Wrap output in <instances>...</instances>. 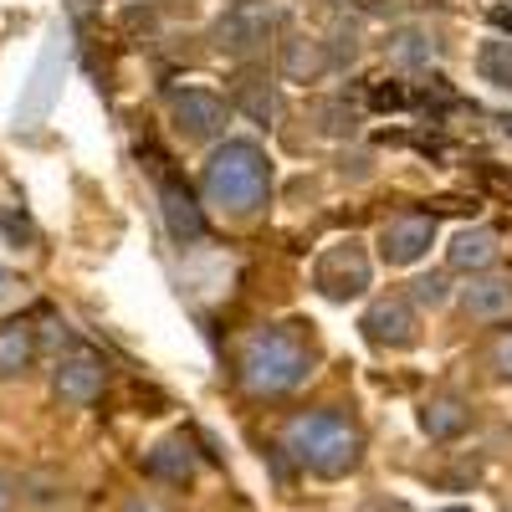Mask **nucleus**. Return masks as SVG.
<instances>
[{
    "instance_id": "1",
    "label": "nucleus",
    "mask_w": 512,
    "mask_h": 512,
    "mask_svg": "<svg viewBox=\"0 0 512 512\" xmlns=\"http://www.w3.org/2000/svg\"><path fill=\"white\" fill-rule=\"evenodd\" d=\"M308 374H313V344L297 333V323H267L246 333L236 354V379L251 400H282Z\"/></svg>"
},
{
    "instance_id": "6",
    "label": "nucleus",
    "mask_w": 512,
    "mask_h": 512,
    "mask_svg": "<svg viewBox=\"0 0 512 512\" xmlns=\"http://www.w3.org/2000/svg\"><path fill=\"white\" fill-rule=\"evenodd\" d=\"M169 118H175V134L185 144H210L226 134V118H231V98L210 93V88H180L169 98Z\"/></svg>"
},
{
    "instance_id": "20",
    "label": "nucleus",
    "mask_w": 512,
    "mask_h": 512,
    "mask_svg": "<svg viewBox=\"0 0 512 512\" xmlns=\"http://www.w3.org/2000/svg\"><path fill=\"white\" fill-rule=\"evenodd\" d=\"M36 359V328L31 323H0V379H21Z\"/></svg>"
},
{
    "instance_id": "29",
    "label": "nucleus",
    "mask_w": 512,
    "mask_h": 512,
    "mask_svg": "<svg viewBox=\"0 0 512 512\" xmlns=\"http://www.w3.org/2000/svg\"><path fill=\"white\" fill-rule=\"evenodd\" d=\"M359 512H405V502H395V497H364Z\"/></svg>"
},
{
    "instance_id": "4",
    "label": "nucleus",
    "mask_w": 512,
    "mask_h": 512,
    "mask_svg": "<svg viewBox=\"0 0 512 512\" xmlns=\"http://www.w3.org/2000/svg\"><path fill=\"white\" fill-rule=\"evenodd\" d=\"M369 251L359 236H338L318 251V262H313V292L323 297V303H354V297L369 292Z\"/></svg>"
},
{
    "instance_id": "3",
    "label": "nucleus",
    "mask_w": 512,
    "mask_h": 512,
    "mask_svg": "<svg viewBox=\"0 0 512 512\" xmlns=\"http://www.w3.org/2000/svg\"><path fill=\"white\" fill-rule=\"evenodd\" d=\"M205 205H216L226 221H251L272 195V159L256 139H226L216 154L205 159L200 175Z\"/></svg>"
},
{
    "instance_id": "15",
    "label": "nucleus",
    "mask_w": 512,
    "mask_h": 512,
    "mask_svg": "<svg viewBox=\"0 0 512 512\" xmlns=\"http://www.w3.org/2000/svg\"><path fill=\"white\" fill-rule=\"evenodd\" d=\"M231 108H241L251 123H272L277 118V82L256 67H241L231 77Z\"/></svg>"
},
{
    "instance_id": "11",
    "label": "nucleus",
    "mask_w": 512,
    "mask_h": 512,
    "mask_svg": "<svg viewBox=\"0 0 512 512\" xmlns=\"http://www.w3.org/2000/svg\"><path fill=\"white\" fill-rule=\"evenodd\" d=\"M277 72H282L287 82H297V88H308V82L328 77V72H333V57H328V47H323V36H313V31H287V36L277 41Z\"/></svg>"
},
{
    "instance_id": "18",
    "label": "nucleus",
    "mask_w": 512,
    "mask_h": 512,
    "mask_svg": "<svg viewBox=\"0 0 512 512\" xmlns=\"http://www.w3.org/2000/svg\"><path fill=\"white\" fill-rule=\"evenodd\" d=\"M359 123H364V113H359V103H349L344 93L313 103V134H323V139H354Z\"/></svg>"
},
{
    "instance_id": "8",
    "label": "nucleus",
    "mask_w": 512,
    "mask_h": 512,
    "mask_svg": "<svg viewBox=\"0 0 512 512\" xmlns=\"http://www.w3.org/2000/svg\"><path fill=\"white\" fill-rule=\"evenodd\" d=\"M103 384H108V364H103L93 349H72V354H62L57 369H52V390H57V400L72 405V410L93 405V400L103 395Z\"/></svg>"
},
{
    "instance_id": "32",
    "label": "nucleus",
    "mask_w": 512,
    "mask_h": 512,
    "mask_svg": "<svg viewBox=\"0 0 512 512\" xmlns=\"http://www.w3.org/2000/svg\"><path fill=\"white\" fill-rule=\"evenodd\" d=\"M502 512H512V502H502Z\"/></svg>"
},
{
    "instance_id": "17",
    "label": "nucleus",
    "mask_w": 512,
    "mask_h": 512,
    "mask_svg": "<svg viewBox=\"0 0 512 512\" xmlns=\"http://www.w3.org/2000/svg\"><path fill=\"white\" fill-rule=\"evenodd\" d=\"M420 431L431 441H456L472 431V405H466L461 395H431L420 400Z\"/></svg>"
},
{
    "instance_id": "26",
    "label": "nucleus",
    "mask_w": 512,
    "mask_h": 512,
    "mask_svg": "<svg viewBox=\"0 0 512 512\" xmlns=\"http://www.w3.org/2000/svg\"><path fill=\"white\" fill-rule=\"evenodd\" d=\"M21 297H26V282H21L16 272H6V267H0V313H6V308H16Z\"/></svg>"
},
{
    "instance_id": "12",
    "label": "nucleus",
    "mask_w": 512,
    "mask_h": 512,
    "mask_svg": "<svg viewBox=\"0 0 512 512\" xmlns=\"http://www.w3.org/2000/svg\"><path fill=\"white\" fill-rule=\"evenodd\" d=\"M159 210H164V226H169V241L175 246H195L205 236V210L180 180L159 185Z\"/></svg>"
},
{
    "instance_id": "13",
    "label": "nucleus",
    "mask_w": 512,
    "mask_h": 512,
    "mask_svg": "<svg viewBox=\"0 0 512 512\" xmlns=\"http://www.w3.org/2000/svg\"><path fill=\"white\" fill-rule=\"evenodd\" d=\"M461 313L472 323H502L512 318V282L497 272H477L472 282L461 287Z\"/></svg>"
},
{
    "instance_id": "19",
    "label": "nucleus",
    "mask_w": 512,
    "mask_h": 512,
    "mask_svg": "<svg viewBox=\"0 0 512 512\" xmlns=\"http://www.w3.org/2000/svg\"><path fill=\"white\" fill-rule=\"evenodd\" d=\"M384 52H390L395 67L420 72V67H431V62H436V36L425 31V26H400L390 41H384Z\"/></svg>"
},
{
    "instance_id": "24",
    "label": "nucleus",
    "mask_w": 512,
    "mask_h": 512,
    "mask_svg": "<svg viewBox=\"0 0 512 512\" xmlns=\"http://www.w3.org/2000/svg\"><path fill=\"white\" fill-rule=\"evenodd\" d=\"M487 369H492V379L512 384V333H497V338H492V349H487Z\"/></svg>"
},
{
    "instance_id": "7",
    "label": "nucleus",
    "mask_w": 512,
    "mask_h": 512,
    "mask_svg": "<svg viewBox=\"0 0 512 512\" xmlns=\"http://www.w3.org/2000/svg\"><path fill=\"white\" fill-rule=\"evenodd\" d=\"M379 262L384 267H415L425 251L436 246V216H420V210H400L379 226Z\"/></svg>"
},
{
    "instance_id": "14",
    "label": "nucleus",
    "mask_w": 512,
    "mask_h": 512,
    "mask_svg": "<svg viewBox=\"0 0 512 512\" xmlns=\"http://www.w3.org/2000/svg\"><path fill=\"white\" fill-rule=\"evenodd\" d=\"M144 466H149V477H159V482H169V487H185V482H195V466H200V461H195V441H190L185 431L164 436V441L149 446Z\"/></svg>"
},
{
    "instance_id": "28",
    "label": "nucleus",
    "mask_w": 512,
    "mask_h": 512,
    "mask_svg": "<svg viewBox=\"0 0 512 512\" xmlns=\"http://www.w3.org/2000/svg\"><path fill=\"white\" fill-rule=\"evenodd\" d=\"M21 502V477L16 472H6V466H0V512H11Z\"/></svg>"
},
{
    "instance_id": "27",
    "label": "nucleus",
    "mask_w": 512,
    "mask_h": 512,
    "mask_svg": "<svg viewBox=\"0 0 512 512\" xmlns=\"http://www.w3.org/2000/svg\"><path fill=\"white\" fill-rule=\"evenodd\" d=\"M118 512H169V502L164 497H154V492H134V497H123V507Z\"/></svg>"
},
{
    "instance_id": "10",
    "label": "nucleus",
    "mask_w": 512,
    "mask_h": 512,
    "mask_svg": "<svg viewBox=\"0 0 512 512\" xmlns=\"http://www.w3.org/2000/svg\"><path fill=\"white\" fill-rule=\"evenodd\" d=\"M267 36H272V16L262 6H231L216 21V52H226L236 62H251L256 52L267 47Z\"/></svg>"
},
{
    "instance_id": "31",
    "label": "nucleus",
    "mask_w": 512,
    "mask_h": 512,
    "mask_svg": "<svg viewBox=\"0 0 512 512\" xmlns=\"http://www.w3.org/2000/svg\"><path fill=\"white\" fill-rule=\"evenodd\" d=\"M441 512H472V507H441Z\"/></svg>"
},
{
    "instance_id": "16",
    "label": "nucleus",
    "mask_w": 512,
    "mask_h": 512,
    "mask_svg": "<svg viewBox=\"0 0 512 512\" xmlns=\"http://www.w3.org/2000/svg\"><path fill=\"white\" fill-rule=\"evenodd\" d=\"M497 256H502V246H497V231H487V226H466V231H456L451 236V246H446V262L456 267V272H492L497 267Z\"/></svg>"
},
{
    "instance_id": "21",
    "label": "nucleus",
    "mask_w": 512,
    "mask_h": 512,
    "mask_svg": "<svg viewBox=\"0 0 512 512\" xmlns=\"http://www.w3.org/2000/svg\"><path fill=\"white\" fill-rule=\"evenodd\" d=\"M323 47H328L333 67H349V62L359 57V21H354L344 6L328 11V36H323Z\"/></svg>"
},
{
    "instance_id": "9",
    "label": "nucleus",
    "mask_w": 512,
    "mask_h": 512,
    "mask_svg": "<svg viewBox=\"0 0 512 512\" xmlns=\"http://www.w3.org/2000/svg\"><path fill=\"white\" fill-rule=\"evenodd\" d=\"M62 72H67V47H62V31H52L47 52H41V62H36L31 88H26V98H21V108H16V128H36L41 118L52 113L57 88H62Z\"/></svg>"
},
{
    "instance_id": "23",
    "label": "nucleus",
    "mask_w": 512,
    "mask_h": 512,
    "mask_svg": "<svg viewBox=\"0 0 512 512\" xmlns=\"http://www.w3.org/2000/svg\"><path fill=\"white\" fill-rule=\"evenodd\" d=\"M446 297H451L446 272H425V277H415V282H410V303H415V308H441Z\"/></svg>"
},
{
    "instance_id": "30",
    "label": "nucleus",
    "mask_w": 512,
    "mask_h": 512,
    "mask_svg": "<svg viewBox=\"0 0 512 512\" xmlns=\"http://www.w3.org/2000/svg\"><path fill=\"white\" fill-rule=\"evenodd\" d=\"M364 11H374V16H400L405 0H364Z\"/></svg>"
},
{
    "instance_id": "22",
    "label": "nucleus",
    "mask_w": 512,
    "mask_h": 512,
    "mask_svg": "<svg viewBox=\"0 0 512 512\" xmlns=\"http://www.w3.org/2000/svg\"><path fill=\"white\" fill-rule=\"evenodd\" d=\"M477 72H482V82H492L497 93H512V41L487 36L477 47Z\"/></svg>"
},
{
    "instance_id": "2",
    "label": "nucleus",
    "mask_w": 512,
    "mask_h": 512,
    "mask_svg": "<svg viewBox=\"0 0 512 512\" xmlns=\"http://www.w3.org/2000/svg\"><path fill=\"white\" fill-rule=\"evenodd\" d=\"M282 451L318 482H344L364 461V431L338 410H308L282 425Z\"/></svg>"
},
{
    "instance_id": "5",
    "label": "nucleus",
    "mask_w": 512,
    "mask_h": 512,
    "mask_svg": "<svg viewBox=\"0 0 512 512\" xmlns=\"http://www.w3.org/2000/svg\"><path fill=\"white\" fill-rule=\"evenodd\" d=\"M359 328H364V338L374 349L405 354V349L420 344V308L410 303V292H384V297H374V303L364 308Z\"/></svg>"
},
{
    "instance_id": "25",
    "label": "nucleus",
    "mask_w": 512,
    "mask_h": 512,
    "mask_svg": "<svg viewBox=\"0 0 512 512\" xmlns=\"http://www.w3.org/2000/svg\"><path fill=\"white\" fill-rule=\"evenodd\" d=\"M0 231H6L16 246H26V241H31V221H26V210L6 205V210H0Z\"/></svg>"
}]
</instances>
